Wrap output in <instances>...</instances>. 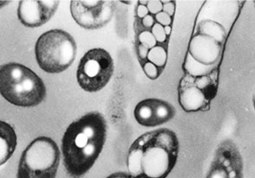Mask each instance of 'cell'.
I'll return each mask as SVG.
<instances>
[{
	"instance_id": "11",
	"label": "cell",
	"mask_w": 255,
	"mask_h": 178,
	"mask_svg": "<svg viewBox=\"0 0 255 178\" xmlns=\"http://www.w3.org/2000/svg\"><path fill=\"white\" fill-rule=\"evenodd\" d=\"M207 178H242V164L239 152L230 144L218 149Z\"/></svg>"
},
{
	"instance_id": "3",
	"label": "cell",
	"mask_w": 255,
	"mask_h": 178,
	"mask_svg": "<svg viewBox=\"0 0 255 178\" xmlns=\"http://www.w3.org/2000/svg\"><path fill=\"white\" fill-rule=\"evenodd\" d=\"M180 145L177 136L167 128L148 131L128 149V178H166L175 168Z\"/></svg>"
},
{
	"instance_id": "15",
	"label": "cell",
	"mask_w": 255,
	"mask_h": 178,
	"mask_svg": "<svg viewBox=\"0 0 255 178\" xmlns=\"http://www.w3.org/2000/svg\"><path fill=\"white\" fill-rule=\"evenodd\" d=\"M198 33L211 37L221 44L225 40V29L222 24L214 20L202 21L199 24Z\"/></svg>"
},
{
	"instance_id": "9",
	"label": "cell",
	"mask_w": 255,
	"mask_h": 178,
	"mask_svg": "<svg viewBox=\"0 0 255 178\" xmlns=\"http://www.w3.org/2000/svg\"><path fill=\"white\" fill-rule=\"evenodd\" d=\"M175 113V107L168 101L150 98L138 102L134 109V117L142 126L155 127L171 120Z\"/></svg>"
},
{
	"instance_id": "16",
	"label": "cell",
	"mask_w": 255,
	"mask_h": 178,
	"mask_svg": "<svg viewBox=\"0 0 255 178\" xmlns=\"http://www.w3.org/2000/svg\"><path fill=\"white\" fill-rule=\"evenodd\" d=\"M183 69L186 72V74L190 76L200 77V76H205L211 74L212 72L215 70V65L208 66V65L200 63L195 59H193L189 55L187 54L184 63H183Z\"/></svg>"
},
{
	"instance_id": "13",
	"label": "cell",
	"mask_w": 255,
	"mask_h": 178,
	"mask_svg": "<svg viewBox=\"0 0 255 178\" xmlns=\"http://www.w3.org/2000/svg\"><path fill=\"white\" fill-rule=\"evenodd\" d=\"M222 53V44L202 34L193 36L188 44V53L193 59L204 65H215Z\"/></svg>"
},
{
	"instance_id": "18",
	"label": "cell",
	"mask_w": 255,
	"mask_h": 178,
	"mask_svg": "<svg viewBox=\"0 0 255 178\" xmlns=\"http://www.w3.org/2000/svg\"><path fill=\"white\" fill-rule=\"evenodd\" d=\"M253 101H254V105H255V91H254V96H253Z\"/></svg>"
},
{
	"instance_id": "7",
	"label": "cell",
	"mask_w": 255,
	"mask_h": 178,
	"mask_svg": "<svg viewBox=\"0 0 255 178\" xmlns=\"http://www.w3.org/2000/svg\"><path fill=\"white\" fill-rule=\"evenodd\" d=\"M115 71L111 54L101 48L87 51L81 58L77 70V81L83 90L96 93L111 81Z\"/></svg>"
},
{
	"instance_id": "10",
	"label": "cell",
	"mask_w": 255,
	"mask_h": 178,
	"mask_svg": "<svg viewBox=\"0 0 255 178\" xmlns=\"http://www.w3.org/2000/svg\"><path fill=\"white\" fill-rule=\"evenodd\" d=\"M58 4L57 0H22L18 3L17 17L25 27H40L53 17Z\"/></svg>"
},
{
	"instance_id": "5",
	"label": "cell",
	"mask_w": 255,
	"mask_h": 178,
	"mask_svg": "<svg viewBox=\"0 0 255 178\" xmlns=\"http://www.w3.org/2000/svg\"><path fill=\"white\" fill-rule=\"evenodd\" d=\"M77 50L76 41L71 34L55 29L38 37L35 56L42 70L48 74H60L74 62Z\"/></svg>"
},
{
	"instance_id": "1",
	"label": "cell",
	"mask_w": 255,
	"mask_h": 178,
	"mask_svg": "<svg viewBox=\"0 0 255 178\" xmlns=\"http://www.w3.org/2000/svg\"><path fill=\"white\" fill-rule=\"evenodd\" d=\"M175 1L140 0L134 8V51L145 75L156 80L168 60Z\"/></svg>"
},
{
	"instance_id": "12",
	"label": "cell",
	"mask_w": 255,
	"mask_h": 178,
	"mask_svg": "<svg viewBox=\"0 0 255 178\" xmlns=\"http://www.w3.org/2000/svg\"><path fill=\"white\" fill-rule=\"evenodd\" d=\"M215 93L203 90L195 86L191 76L187 74L181 79L178 88V101L183 111L193 113L205 110L209 107V103Z\"/></svg>"
},
{
	"instance_id": "6",
	"label": "cell",
	"mask_w": 255,
	"mask_h": 178,
	"mask_svg": "<svg viewBox=\"0 0 255 178\" xmlns=\"http://www.w3.org/2000/svg\"><path fill=\"white\" fill-rule=\"evenodd\" d=\"M61 154L52 138L45 136L35 138L22 153L17 178H56Z\"/></svg>"
},
{
	"instance_id": "17",
	"label": "cell",
	"mask_w": 255,
	"mask_h": 178,
	"mask_svg": "<svg viewBox=\"0 0 255 178\" xmlns=\"http://www.w3.org/2000/svg\"><path fill=\"white\" fill-rule=\"evenodd\" d=\"M106 178H128V174L126 172H115Z\"/></svg>"
},
{
	"instance_id": "2",
	"label": "cell",
	"mask_w": 255,
	"mask_h": 178,
	"mask_svg": "<svg viewBox=\"0 0 255 178\" xmlns=\"http://www.w3.org/2000/svg\"><path fill=\"white\" fill-rule=\"evenodd\" d=\"M107 121L98 112H91L73 121L61 140V153L68 175L82 178L91 171L107 138Z\"/></svg>"
},
{
	"instance_id": "8",
	"label": "cell",
	"mask_w": 255,
	"mask_h": 178,
	"mask_svg": "<svg viewBox=\"0 0 255 178\" xmlns=\"http://www.w3.org/2000/svg\"><path fill=\"white\" fill-rule=\"evenodd\" d=\"M117 10L114 0H72L71 13L75 22L86 30H98L111 22Z\"/></svg>"
},
{
	"instance_id": "14",
	"label": "cell",
	"mask_w": 255,
	"mask_h": 178,
	"mask_svg": "<svg viewBox=\"0 0 255 178\" xmlns=\"http://www.w3.org/2000/svg\"><path fill=\"white\" fill-rule=\"evenodd\" d=\"M0 134H1L0 164L3 165L11 158L14 151L16 150L17 135L14 131V128L4 121H1L0 123Z\"/></svg>"
},
{
	"instance_id": "4",
	"label": "cell",
	"mask_w": 255,
	"mask_h": 178,
	"mask_svg": "<svg viewBox=\"0 0 255 178\" xmlns=\"http://www.w3.org/2000/svg\"><path fill=\"white\" fill-rule=\"evenodd\" d=\"M0 90L9 103L19 108L37 107L47 94L43 80L33 70L17 62L1 66Z\"/></svg>"
}]
</instances>
